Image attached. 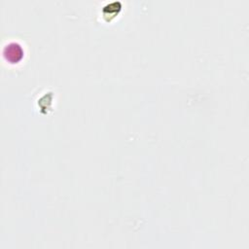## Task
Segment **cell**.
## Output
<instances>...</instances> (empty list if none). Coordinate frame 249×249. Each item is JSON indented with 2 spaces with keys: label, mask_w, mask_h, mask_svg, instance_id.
Listing matches in <instances>:
<instances>
[{
  "label": "cell",
  "mask_w": 249,
  "mask_h": 249,
  "mask_svg": "<svg viewBox=\"0 0 249 249\" xmlns=\"http://www.w3.org/2000/svg\"><path fill=\"white\" fill-rule=\"evenodd\" d=\"M3 54L6 60L10 61L11 63H17L21 59L23 51L19 44L16 42H11L4 48Z\"/></svg>",
  "instance_id": "cell-1"
}]
</instances>
